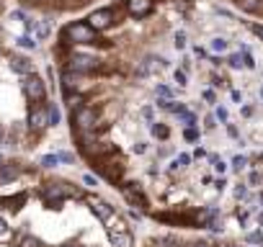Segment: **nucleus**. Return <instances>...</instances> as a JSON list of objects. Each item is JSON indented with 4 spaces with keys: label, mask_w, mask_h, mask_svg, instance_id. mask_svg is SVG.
I'll list each match as a JSON object with an SVG mask.
<instances>
[{
    "label": "nucleus",
    "mask_w": 263,
    "mask_h": 247,
    "mask_svg": "<svg viewBox=\"0 0 263 247\" xmlns=\"http://www.w3.org/2000/svg\"><path fill=\"white\" fill-rule=\"evenodd\" d=\"M26 3H34V0H26Z\"/></svg>",
    "instance_id": "nucleus-22"
},
{
    "label": "nucleus",
    "mask_w": 263,
    "mask_h": 247,
    "mask_svg": "<svg viewBox=\"0 0 263 247\" xmlns=\"http://www.w3.org/2000/svg\"><path fill=\"white\" fill-rule=\"evenodd\" d=\"M142 247H245L235 239L217 237H183V234H155Z\"/></svg>",
    "instance_id": "nucleus-2"
},
{
    "label": "nucleus",
    "mask_w": 263,
    "mask_h": 247,
    "mask_svg": "<svg viewBox=\"0 0 263 247\" xmlns=\"http://www.w3.org/2000/svg\"><path fill=\"white\" fill-rule=\"evenodd\" d=\"M212 49L214 52H227V39H222V36L212 39Z\"/></svg>",
    "instance_id": "nucleus-15"
},
{
    "label": "nucleus",
    "mask_w": 263,
    "mask_h": 247,
    "mask_svg": "<svg viewBox=\"0 0 263 247\" xmlns=\"http://www.w3.org/2000/svg\"><path fill=\"white\" fill-rule=\"evenodd\" d=\"M201 98H204L209 106H217V93H214V90H204V93H201Z\"/></svg>",
    "instance_id": "nucleus-18"
},
{
    "label": "nucleus",
    "mask_w": 263,
    "mask_h": 247,
    "mask_svg": "<svg viewBox=\"0 0 263 247\" xmlns=\"http://www.w3.org/2000/svg\"><path fill=\"white\" fill-rule=\"evenodd\" d=\"M62 88H65V90H72V88H75V75H72V70L62 72Z\"/></svg>",
    "instance_id": "nucleus-13"
},
{
    "label": "nucleus",
    "mask_w": 263,
    "mask_h": 247,
    "mask_svg": "<svg viewBox=\"0 0 263 247\" xmlns=\"http://www.w3.org/2000/svg\"><path fill=\"white\" fill-rule=\"evenodd\" d=\"M80 3H85V0H80Z\"/></svg>",
    "instance_id": "nucleus-23"
},
{
    "label": "nucleus",
    "mask_w": 263,
    "mask_h": 247,
    "mask_svg": "<svg viewBox=\"0 0 263 247\" xmlns=\"http://www.w3.org/2000/svg\"><path fill=\"white\" fill-rule=\"evenodd\" d=\"M0 244L135 247L126 216L103 196L54 175L0 165Z\"/></svg>",
    "instance_id": "nucleus-1"
},
{
    "label": "nucleus",
    "mask_w": 263,
    "mask_h": 247,
    "mask_svg": "<svg viewBox=\"0 0 263 247\" xmlns=\"http://www.w3.org/2000/svg\"><path fill=\"white\" fill-rule=\"evenodd\" d=\"M49 123H52V127H57V123H60V108L54 103L49 106Z\"/></svg>",
    "instance_id": "nucleus-16"
},
{
    "label": "nucleus",
    "mask_w": 263,
    "mask_h": 247,
    "mask_svg": "<svg viewBox=\"0 0 263 247\" xmlns=\"http://www.w3.org/2000/svg\"><path fill=\"white\" fill-rule=\"evenodd\" d=\"M88 24H90L96 31H103V29H108V26L114 24V11H108V8H103V11H96V13H90Z\"/></svg>",
    "instance_id": "nucleus-9"
},
{
    "label": "nucleus",
    "mask_w": 263,
    "mask_h": 247,
    "mask_svg": "<svg viewBox=\"0 0 263 247\" xmlns=\"http://www.w3.org/2000/svg\"><path fill=\"white\" fill-rule=\"evenodd\" d=\"M24 90H26V95H29L31 100H36V103H42V100L47 98L44 83H42L36 75H26V77H24Z\"/></svg>",
    "instance_id": "nucleus-7"
},
{
    "label": "nucleus",
    "mask_w": 263,
    "mask_h": 247,
    "mask_svg": "<svg viewBox=\"0 0 263 247\" xmlns=\"http://www.w3.org/2000/svg\"><path fill=\"white\" fill-rule=\"evenodd\" d=\"M173 77H176V83H178V85H186V72H183V70H176V75H173Z\"/></svg>",
    "instance_id": "nucleus-20"
},
{
    "label": "nucleus",
    "mask_w": 263,
    "mask_h": 247,
    "mask_svg": "<svg viewBox=\"0 0 263 247\" xmlns=\"http://www.w3.org/2000/svg\"><path fill=\"white\" fill-rule=\"evenodd\" d=\"M176 47H178V49H183V47H186V34H183V31H178V34H176Z\"/></svg>",
    "instance_id": "nucleus-19"
},
{
    "label": "nucleus",
    "mask_w": 263,
    "mask_h": 247,
    "mask_svg": "<svg viewBox=\"0 0 263 247\" xmlns=\"http://www.w3.org/2000/svg\"><path fill=\"white\" fill-rule=\"evenodd\" d=\"M18 47H21V49H34V47H36V36H29V34L21 36V39H18Z\"/></svg>",
    "instance_id": "nucleus-14"
},
{
    "label": "nucleus",
    "mask_w": 263,
    "mask_h": 247,
    "mask_svg": "<svg viewBox=\"0 0 263 247\" xmlns=\"http://www.w3.org/2000/svg\"><path fill=\"white\" fill-rule=\"evenodd\" d=\"M98 121V111L88 108V106H80L78 111H72V129L78 132H90Z\"/></svg>",
    "instance_id": "nucleus-5"
},
{
    "label": "nucleus",
    "mask_w": 263,
    "mask_h": 247,
    "mask_svg": "<svg viewBox=\"0 0 263 247\" xmlns=\"http://www.w3.org/2000/svg\"><path fill=\"white\" fill-rule=\"evenodd\" d=\"M11 70L26 77V75H31V72H34V65H31L26 57H13V59H11Z\"/></svg>",
    "instance_id": "nucleus-11"
},
{
    "label": "nucleus",
    "mask_w": 263,
    "mask_h": 247,
    "mask_svg": "<svg viewBox=\"0 0 263 247\" xmlns=\"http://www.w3.org/2000/svg\"><path fill=\"white\" fill-rule=\"evenodd\" d=\"M126 11H129V16L142 18L153 11V0H126Z\"/></svg>",
    "instance_id": "nucleus-10"
},
{
    "label": "nucleus",
    "mask_w": 263,
    "mask_h": 247,
    "mask_svg": "<svg viewBox=\"0 0 263 247\" xmlns=\"http://www.w3.org/2000/svg\"><path fill=\"white\" fill-rule=\"evenodd\" d=\"M65 42H75V44H93L96 42V29L90 24H72L65 29L62 34Z\"/></svg>",
    "instance_id": "nucleus-4"
},
{
    "label": "nucleus",
    "mask_w": 263,
    "mask_h": 247,
    "mask_svg": "<svg viewBox=\"0 0 263 247\" xmlns=\"http://www.w3.org/2000/svg\"><path fill=\"white\" fill-rule=\"evenodd\" d=\"M3 142H6V132H3V129H0V145H3Z\"/></svg>",
    "instance_id": "nucleus-21"
},
{
    "label": "nucleus",
    "mask_w": 263,
    "mask_h": 247,
    "mask_svg": "<svg viewBox=\"0 0 263 247\" xmlns=\"http://www.w3.org/2000/svg\"><path fill=\"white\" fill-rule=\"evenodd\" d=\"M52 127L49 123V108H31V113H29V118H26V132L31 134V137H39L42 132H47Z\"/></svg>",
    "instance_id": "nucleus-3"
},
{
    "label": "nucleus",
    "mask_w": 263,
    "mask_h": 247,
    "mask_svg": "<svg viewBox=\"0 0 263 247\" xmlns=\"http://www.w3.org/2000/svg\"><path fill=\"white\" fill-rule=\"evenodd\" d=\"M47 34H49V24L47 21H39L36 24V39H44Z\"/></svg>",
    "instance_id": "nucleus-17"
},
{
    "label": "nucleus",
    "mask_w": 263,
    "mask_h": 247,
    "mask_svg": "<svg viewBox=\"0 0 263 247\" xmlns=\"http://www.w3.org/2000/svg\"><path fill=\"white\" fill-rule=\"evenodd\" d=\"M83 103H85V98H83V95H80V93H75V95H72V93H70V95H67V106H70V108H72V111H78V108H80V106H83Z\"/></svg>",
    "instance_id": "nucleus-12"
},
{
    "label": "nucleus",
    "mask_w": 263,
    "mask_h": 247,
    "mask_svg": "<svg viewBox=\"0 0 263 247\" xmlns=\"http://www.w3.org/2000/svg\"><path fill=\"white\" fill-rule=\"evenodd\" d=\"M70 70H72L75 75L93 72V70H98V59L90 57V54H75V57L70 59Z\"/></svg>",
    "instance_id": "nucleus-6"
},
{
    "label": "nucleus",
    "mask_w": 263,
    "mask_h": 247,
    "mask_svg": "<svg viewBox=\"0 0 263 247\" xmlns=\"http://www.w3.org/2000/svg\"><path fill=\"white\" fill-rule=\"evenodd\" d=\"M163 67H165V59H160V57H145L137 65V77H150V75L160 72Z\"/></svg>",
    "instance_id": "nucleus-8"
}]
</instances>
